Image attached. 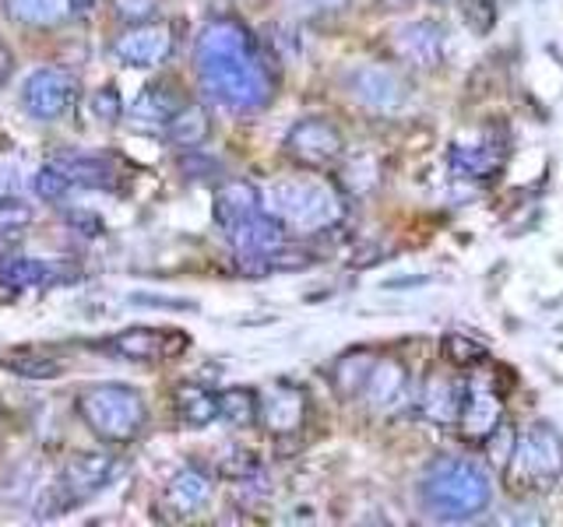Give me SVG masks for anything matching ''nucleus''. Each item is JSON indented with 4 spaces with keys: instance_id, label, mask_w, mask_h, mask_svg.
Segmentation results:
<instances>
[{
    "instance_id": "1",
    "label": "nucleus",
    "mask_w": 563,
    "mask_h": 527,
    "mask_svg": "<svg viewBox=\"0 0 563 527\" xmlns=\"http://www.w3.org/2000/svg\"><path fill=\"white\" fill-rule=\"evenodd\" d=\"M194 67L205 92L229 113H257L272 102L275 81L254 35L233 18L208 22L194 46Z\"/></svg>"
},
{
    "instance_id": "2",
    "label": "nucleus",
    "mask_w": 563,
    "mask_h": 527,
    "mask_svg": "<svg viewBox=\"0 0 563 527\" xmlns=\"http://www.w3.org/2000/svg\"><path fill=\"white\" fill-rule=\"evenodd\" d=\"M493 500V482L483 464L468 457H440L419 482V503L433 520L462 524L479 517Z\"/></svg>"
},
{
    "instance_id": "3",
    "label": "nucleus",
    "mask_w": 563,
    "mask_h": 527,
    "mask_svg": "<svg viewBox=\"0 0 563 527\" xmlns=\"http://www.w3.org/2000/svg\"><path fill=\"white\" fill-rule=\"evenodd\" d=\"M75 408L88 433L113 447L137 439L148 422L145 397L131 383H88L78 391Z\"/></svg>"
},
{
    "instance_id": "4",
    "label": "nucleus",
    "mask_w": 563,
    "mask_h": 527,
    "mask_svg": "<svg viewBox=\"0 0 563 527\" xmlns=\"http://www.w3.org/2000/svg\"><path fill=\"white\" fill-rule=\"evenodd\" d=\"M504 479L510 492L521 496H539L550 492L563 479V436L550 422H532L510 444Z\"/></svg>"
},
{
    "instance_id": "5",
    "label": "nucleus",
    "mask_w": 563,
    "mask_h": 527,
    "mask_svg": "<svg viewBox=\"0 0 563 527\" xmlns=\"http://www.w3.org/2000/svg\"><path fill=\"white\" fill-rule=\"evenodd\" d=\"M272 215L292 233H324L345 215L342 198L321 180H282L268 190Z\"/></svg>"
},
{
    "instance_id": "6",
    "label": "nucleus",
    "mask_w": 563,
    "mask_h": 527,
    "mask_svg": "<svg viewBox=\"0 0 563 527\" xmlns=\"http://www.w3.org/2000/svg\"><path fill=\"white\" fill-rule=\"evenodd\" d=\"M120 474V461L113 453H75L67 457V464L60 468L57 482L49 485V496L40 506V517H60L67 509L81 506L85 500H92L96 492H102Z\"/></svg>"
},
{
    "instance_id": "7",
    "label": "nucleus",
    "mask_w": 563,
    "mask_h": 527,
    "mask_svg": "<svg viewBox=\"0 0 563 527\" xmlns=\"http://www.w3.org/2000/svg\"><path fill=\"white\" fill-rule=\"evenodd\" d=\"M81 96V81L67 67H40L22 85V105L32 120L57 123L64 120Z\"/></svg>"
},
{
    "instance_id": "8",
    "label": "nucleus",
    "mask_w": 563,
    "mask_h": 527,
    "mask_svg": "<svg viewBox=\"0 0 563 527\" xmlns=\"http://www.w3.org/2000/svg\"><path fill=\"white\" fill-rule=\"evenodd\" d=\"M345 152V137L324 116H303L296 120L286 134V155L296 158L307 169H324L331 162H339Z\"/></svg>"
},
{
    "instance_id": "9",
    "label": "nucleus",
    "mask_w": 563,
    "mask_h": 527,
    "mask_svg": "<svg viewBox=\"0 0 563 527\" xmlns=\"http://www.w3.org/2000/svg\"><path fill=\"white\" fill-rule=\"evenodd\" d=\"M345 85H349V96L374 113H395L405 105V99H409V85H405V78L398 70L380 67V64H363L356 70H349Z\"/></svg>"
},
{
    "instance_id": "10",
    "label": "nucleus",
    "mask_w": 563,
    "mask_h": 527,
    "mask_svg": "<svg viewBox=\"0 0 563 527\" xmlns=\"http://www.w3.org/2000/svg\"><path fill=\"white\" fill-rule=\"evenodd\" d=\"M106 345H110L113 356L131 362H166L187 348V334L173 327H128L113 334Z\"/></svg>"
},
{
    "instance_id": "11",
    "label": "nucleus",
    "mask_w": 563,
    "mask_h": 527,
    "mask_svg": "<svg viewBox=\"0 0 563 527\" xmlns=\"http://www.w3.org/2000/svg\"><path fill=\"white\" fill-rule=\"evenodd\" d=\"M110 53H113V57L123 67L152 70V67H158L173 53V29L169 25H158V22L131 25L123 35H117Z\"/></svg>"
},
{
    "instance_id": "12",
    "label": "nucleus",
    "mask_w": 563,
    "mask_h": 527,
    "mask_svg": "<svg viewBox=\"0 0 563 527\" xmlns=\"http://www.w3.org/2000/svg\"><path fill=\"white\" fill-rule=\"evenodd\" d=\"M391 49L401 64L430 70L444 60V32L437 22H405L391 32Z\"/></svg>"
},
{
    "instance_id": "13",
    "label": "nucleus",
    "mask_w": 563,
    "mask_h": 527,
    "mask_svg": "<svg viewBox=\"0 0 563 527\" xmlns=\"http://www.w3.org/2000/svg\"><path fill=\"white\" fill-rule=\"evenodd\" d=\"M500 415L504 404L497 397V391L486 380H468L465 383V404L462 415H457V429H462L465 439H475V444H486V439L500 429Z\"/></svg>"
},
{
    "instance_id": "14",
    "label": "nucleus",
    "mask_w": 563,
    "mask_h": 527,
    "mask_svg": "<svg viewBox=\"0 0 563 527\" xmlns=\"http://www.w3.org/2000/svg\"><path fill=\"white\" fill-rule=\"evenodd\" d=\"M225 236L243 260H261V257L278 254L282 246H286V225H282L275 215L257 211V215L243 218L240 225L225 228Z\"/></svg>"
},
{
    "instance_id": "15",
    "label": "nucleus",
    "mask_w": 563,
    "mask_h": 527,
    "mask_svg": "<svg viewBox=\"0 0 563 527\" xmlns=\"http://www.w3.org/2000/svg\"><path fill=\"white\" fill-rule=\"evenodd\" d=\"M303 418H307V394L296 383H272L261 394V422L268 433L275 436L299 433Z\"/></svg>"
},
{
    "instance_id": "16",
    "label": "nucleus",
    "mask_w": 563,
    "mask_h": 527,
    "mask_svg": "<svg viewBox=\"0 0 563 527\" xmlns=\"http://www.w3.org/2000/svg\"><path fill=\"white\" fill-rule=\"evenodd\" d=\"M57 281H67V274H60L57 264H49L43 257H25V254L0 257V285L11 292L46 289V285H57Z\"/></svg>"
},
{
    "instance_id": "17",
    "label": "nucleus",
    "mask_w": 563,
    "mask_h": 527,
    "mask_svg": "<svg viewBox=\"0 0 563 527\" xmlns=\"http://www.w3.org/2000/svg\"><path fill=\"white\" fill-rule=\"evenodd\" d=\"M211 479L201 468H180L166 485V506L173 509V517H194L211 503Z\"/></svg>"
},
{
    "instance_id": "18",
    "label": "nucleus",
    "mask_w": 563,
    "mask_h": 527,
    "mask_svg": "<svg viewBox=\"0 0 563 527\" xmlns=\"http://www.w3.org/2000/svg\"><path fill=\"white\" fill-rule=\"evenodd\" d=\"M257 208H261V190L251 180H225L216 190V198H211V211H216V222L222 228H233L243 218L257 215Z\"/></svg>"
},
{
    "instance_id": "19",
    "label": "nucleus",
    "mask_w": 563,
    "mask_h": 527,
    "mask_svg": "<svg viewBox=\"0 0 563 527\" xmlns=\"http://www.w3.org/2000/svg\"><path fill=\"white\" fill-rule=\"evenodd\" d=\"M465 404V383L451 377H430L427 391H422V415L437 426H457Z\"/></svg>"
},
{
    "instance_id": "20",
    "label": "nucleus",
    "mask_w": 563,
    "mask_h": 527,
    "mask_svg": "<svg viewBox=\"0 0 563 527\" xmlns=\"http://www.w3.org/2000/svg\"><path fill=\"white\" fill-rule=\"evenodd\" d=\"M401 394H405V366L395 359H377L363 383L366 404L374 412H387L401 401Z\"/></svg>"
},
{
    "instance_id": "21",
    "label": "nucleus",
    "mask_w": 563,
    "mask_h": 527,
    "mask_svg": "<svg viewBox=\"0 0 563 527\" xmlns=\"http://www.w3.org/2000/svg\"><path fill=\"white\" fill-rule=\"evenodd\" d=\"M451 166L468 180H493L504 169V145L497 141H475V145H454Z\"/></svg>"
},
{
    "instance_id": "22",
    "label": "nucleus",
    "mask_w": 563,
    "mask_h": 527,
    "mask_svg": "<svg viewBox=\"0 0 563 527\" xmlns=\"http://www.w3.org/2000/svg\"><path fill=\"white\" fill-rule=\"evenodd\" d=\"M0 369H8L14 377H29V380H53L64 373V362L43 348L14 345L8 351H0Z\"/></svg>"
},
{
    "instance_id": "23",
    "label": "nucleus",
    "mask_w": 563,
    "mask_h": 527,
    "mask_svg": "<svg viewBox=\"0 0 563 527\" xmlns=\"http://www.w3.org/2000/svg\"><path fill=\"white\" fill-rule=\"evenodd\" d=\"M208 134H211L208 110H205V105H194V102L180 105V110H176V113L169 116V123H166V137H169V145L187 148V152L201 148L205 141H208Z\"/></svg>"
},
{
    "instance_id": "24",
    "label": "nucleus",
    "mask_w": 563,
    "mask_h": 527,
    "mask_svg": "<svg viewBox=\"0 0 563 527\" xmlns=\"http://www.w3.org/2000/svg\"><path fill=\"white\" fill-rule=\"evenodd\" d=\"M8 18L25 29H49L70 18V0H4Z\"/></svg>"
},
{
    "instance_id": "25",
    "label": "nucleus",
    "mask_w": 563,
    "mask_h": 527,
    "mask_svg": "<svg viewBox=\"0 0 563 527\" xmlns=\"http://www.w3.org/2000/svg\"><path fill=\"white\" fill-rule=\"evenodd\" d=\"M176 415L187 429H205L219 418V394L205 391L198 383H184L176 391Z\"/></svg>"
},
{
    "instance_id": "26",
    "label": "nucleus",
    "mask_w": 563,
    "mask_h": 527,
    "mask_svg": "<svg viewBox=\"0 0 563 527\" xmlns=\"http://www.w3.org/2000/svg\"><path fill=\"white\" fill-rule=\"evenodd\" d=\"M57 166L75 180V187H99L110 190L117 183V169L99 155H60Z\"/></svg>"
},
{
    "instance_id": "27",
    "label": "nucleus",
    "mask_w": 563,
    "mask_h": 527,
    "mask_svg": "<svg viewBox=\"0 0 563 527\" xmlns=\"http://www.w3.org/2000/svg\"><path fill=\"white\" fill-rule=\"evenodd\" d=\"M176 110H180V99H176V88L173 85H148L145 92L137 96L131 116L137 123H163V127H166L169 116Z\"/></svg>"
},
{
    "instance_id": "28",
    "label": "nucleus",
    "mask_w": 563,
    "mask_h": 527,
    "mask_svg": "<svg viewBox=\"0 0 563 527\" xmlns=\"http://www.w3.org/2000/svg\"><path fill=\"white\" fill-rule=\"evenodd\" d=\"M219 418H225L233 429H251L254 422H261V397L246 386H233L219 394Z\"/></svg>"
},
{
    "instance_id": "29",
    "label": "nucleus",
    "mask_w": 563,
    "mask_h": 527,
    "mask_svg": "<svg viewBox=\"0 0 563 527\" xmlns=\"http://www.w3.org/2000/svg\"><path fill=\"white\" fill-rule=\"evenodd\" d=\"M377 356L374 351H349V356L339 359V366H334V386H339L342 397H352V394H363V383L369 377V369H374Z\"/></svg>"
},
{
    "instance_id": "30",
    "label": "nucleus",
    "mask_w": 563,
    "mask_h": 527,
    "mask_svg": "<svg viewBox=\"0 0 563 527\" xmlns=\"http://www.w3.org/2000/svg\"><path fill=\"white\" fill-rule=\"evenodd\" d=\"M32 187H35V193H40L43 201H64L67 193L75 190V180H70V176L57 162H46V166L35 169Z\"/></svg>"
},
{
    "instance_id": "31",
    "label": "nucleus",
    "mask_w": 563,
    "mask_h": 527,
    "mask_svg": "<svg viewBox=\"0 0 563 527\" xmlns=\"http://www.w3.org/2000/svg\"><path fill=\"white\" fill-rule=\"evenodd\" d=\"M444 359L457 369H472L486 359V348L479 341L465 338V334H448L444 338Z\"/></svg>"
},
{
    "instance_id": "32",
    "label": "nucleus",
    "mask_w": 563,
    "mask_h": 527,
    "mask_svg": "<svg viewBox=\"0 0 563 527\" xmlns=\"http://www.w3.org/2000/svg\"><path fill=\"white\" fill-rule=\"evenodd\" d=\"M35 218L32 204L25 201H14V198H4L0 201V236H14L22 233V228Z\"/></svg>"
},
{
    "instance_id": "33",
    "label": "nucleus",
    "mask_w": 563,
    "mask_h": 527,
    "mask_svg": "<svg viewBox=\"0 0 563 527\" xmlns=\"http://www.w3.org/2000/svg\"><path fill=\"white\" fill-rule=\"evenodd\" d=\"M158 4H163V0H113V14L128 25H141V22H152Z\"/></svg>"
},
{
    "instance_id": "34",
    "label": "nucleus",
    "mask_w": 563,
    "mask_h": 527,
    "mask_svg": "<svg viewBox=\"0 0 563 527\" xmlns=\"http://www.w3.org/2000/svg\"><path fill=\"white\" fill-rule=\"evenodd\" d=\"M92 110H96V116L106 120V123H113V120L120 116V92H117V85L99 88V92L92 96Z\"/></svg>"
},
{
    "instance_id": "35",
    "label": "nucleus",
    "mask_w": 563,
    "mask_h": 527,
    "mask_svg": "<svg viewBox=\"0 0 563 527\" xmlns=\"http://www.w3.org/2000/svg\"><path fill=\"white\" fill-rule=\"evenodd\" d=\"M299 14H334L349 8V0H289Z\"/></svg>"
},
{
    "instance_id": "36",
    "label": "nucleus",
    "mask_w": 563,
    "mask_h": 527,
    "mask_svg": "<svg viewBox=\"0 0 563 527\" xmlns=\"http://www.w3.org/2000/svg\"><path fill=\"white\" fill-rule=\"evenodd\" d=\"M11 75H14V53L4 40H0V85H8Z\"/></svg>"
},
{
    "instance_id": "37",
    "label": "nucleus",
    "mask_w": 563,
    "mask_h": 527,
    "mask_svg": "<svg viewBox=\"0 0 563 527\" xmlns=\"http://www.w3.org/2000/svg\"><path fill=\"white\" fill-rule=\"evenodd\" d=\"M377 4H380L384 11H405V8H412L416 0H377Z\"/></svg>"
},
{
    "instance_id": "38",
    "label": "nucleus",
    "mask_w": 563,
    "mask_h": 527,
    "mask_svg": "<svg viewBox=\"0 0 563 527\" xmlns=\"http://www.w3.org/2000/svg\"><path fill=\"white\" fill-rule=\"evenodd\" d=\"M96 8V0H70V14H88Z\"/></svg>"
}]
</instances>
